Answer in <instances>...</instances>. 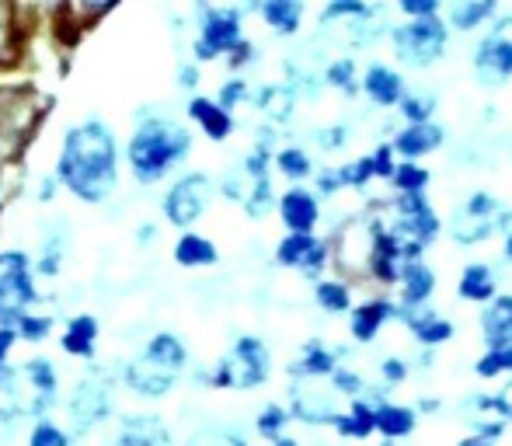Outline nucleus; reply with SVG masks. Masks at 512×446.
I'll return each mask as SVG.
<instances>
[{"label":"nucleus","mask_w":512,"mask_h":446,"mask_svg":"<svg viewBox=\"0 0 512 446\" xmlns=\"http://www.w3.org/2000/svg\"><path fill=\"white\" fill-rule=\"evenodd\" d=\"M276 171L283 178H290L293 185H304L314 175V161L304 147H279L276 150Z\"/></svg>","instance_id":"obj_36"},{"label":"nucleus","mask_w":512,"mask_h":446,"mask_svg":"<svg viewBox=\"0 0 512 446\" xmlns=\"http://www.w3.org/2000/svg\"><path fill=\"white\" fill-rule=\"evenodd\" d=\"M189 119L196 122L199 129H203L206 133V140H213V143H223L227 140L230 133H234V115H230L227 109H220V105H216V98H206V95H196L189 102Z\"/></svg>","instance_id":"obj_23"},{"label":"nucleus","mask_w":512,"mask_h":446,"mask_svg":"<svg viewBox=\"0 0 512 446\" xmlns=\"http://www.w3.org/2000/svg\"><path fill=\"white\" fill-rule=\"evenodd\" d=\"M495 18H499V7L492 0H457V4L446 7V25L457 28V32H478Z\"/></svg>","instance_id":"obj_28"},{"label":"nucleus","mask_w":512,"mask_h":446,"mask_svg":"<svg viewBox=\"0 0 512 446\" xmlns=\"http://www.w3.org/2000/svg\"><path fill=\"white\" fill-rule=\"evenodd\" d=\"M408 373H411V366H408V359H405V356H387V359H380V377H384V384H387V387L405 384Z\"/></svg>","instance_id":"obj_46"},{"label":"nucleus","mask_w":512,"mask_h":446,"mask_svg":"<svg viewBox=\"0 0 512 446\" xmlns=\"http://www.w3.org/2000/svg\"><path fill=\"white\" fill-rule=\"evenodd\" d=\"M443 143H446L443 126H436V122H422V126L398 129V133H394V140H391V147H394V154H398V157L418 164V157L436 154Z\"/></svg>","instance_id":"obj_18"},{"label":"nucleus","mask_w":512,"mask_h":446,"mask_svg":"<svg viewBox=\"0 0 512 446\" xmlns=\"http://www.w3.org/2000/svg\"><path fill=\"white\" fill-rule=\"evenodd\" d=\"M18 384H25L28 387L25 394H32L28 415L46 419V412L56 405V398H60V373H56L53 359H46V356L28 359V363L18 370Z\"/></svg>","instance_id":"obj_11"},{"label":"nucleus","mask_w":512,"mask_h":446,"mask_svg":"<svg viewBox=\"0 0 512 446\" xmlns=\"http://www.w3.org/2000/svg\"><path fill=\"white\" fill-rule=\"evenodd\" d=\"M244 102H255V95H251V88H248V81H244V77H230V81L216 91V105H220V109H227L230 115H234L237 105H244Z\"/></svg>","instance_id":"obj_43"},{"label":"nucleus","mask_w":512,"mask_h":446,"mask_svg":"<svg viewBox=\"0 0 512 446\" xmlns=\"http://www.w3.org/2000/svg\"><path fill=\"white\" fill-rule=\"evenodd\" d=\"M293 419L307 422V426H331V422L338 419V408L335 401H331V391H321L317 387V380H300V384H293Z\"/></svg>","instance_id":"obj_14"},{"label":"nucleus","mask_w":512,"mask_h":446,"mask_svg":"<svg viewBox=\"0 0 512 446\" xmlns=\"http://www.w3.org/2000/svg\"><path fill=\"white\" fill-rule=\"evenodd\" d=\"M495 443H499V440H495V436H488V433H467L457 446H495Z\"/></svg>","instance_id":"obj_53"},{"label":"nucleus","mask_w":512,"mask_h":446,"mask_svg":"<svg viewBox=\"0 0 512 446\" xmlns=\"http://www.w3.org/2000/svg\"><path fill=\"white\" fill-rule=\"evenodd\" d=\"M342 175H338V168H324L314 175V192L317 196H335V192H342Z\"/></svg>","instance_id":"obj_48"},{"label":"nucleus","mask_w":512,"mask_h":446,"mask_svg":"<svg viewBox=\"0 0 512 446\" xmlns=\"http://www.w3.org/2000/svg\"><path fill=\"white\" fill-rule=\"evenodd\" d=\"M255 11L265 18V25L276 35H293L304 21V4L300 0H265V4H255Z\"/></svg>","instance_id":"obj_30"},{"label":"nucleus","mask_w":512,"mask_h":446,"mask_svg":"<svg viewBox=\"0 0 512 446\" xmlns=\"http://www.w3.org/2000/svg\"><path fill=\"white\" fill-rule=\"evenodd\" d=\"M429 182H432L429 168H422V164H415V161H401L398 171H394V178H391V185H394L398 196H425Z\"/></svg>","instance_id":"obj_37"},{"label":"nucleus","mask_w":512,"mask_h":446,"mask_svg":"<svg viewBox=\"0 0 512 446\" xmlns=\"http://www.w3.org/2000/svg\"><path fill=\"white\" fill-rule=\"evenodd\" d=\"M272 446H300L297 440H293V436H279V440L276 443H272Z\"/></svg>","instance_id":"obj_59"},{"label":"nucleus","mask_w":512,"mask_h":446,"mask_svg":"<svg viewBox=\"0 0 512 446\" xmlns=\"http://www.w3.org/2000/svg\"><path fill=\"white\" fill-rule=\"evenodd\" d=\"M276 262L283 269H293L300 276H307L310 283H321L324 265L331 262V248L328 241H321L317 234H286L276 244Z\"/></svg>","instance_id":"obj_10"},{"label":"nucleus","mask_w":512,"mask_h":446,"mask_svg":"<svg viewBox=\"0 0 512 446\" xmlns=\"http://www.w3.org/2000/svg\"><path fill=\"white\" fill-rule=\"evenodd\" d=\"M314 140L321 150H342L345 143H349V129L342 126V122H335V126H324V129H314Z\"/></svg>","instance_id":"obj_45"},{"label":"nucleus","mask_w":512,"mask_h":446,"mask_svg":"<svg viewBox=\"0 0 512 446\" xmlns=\"http://www.w3.org/2000/svg\"><path fill=\"white\" fill-rule=\"evenodd\" d=\"M244 14L241 7H213L199 4V35L192 42L196 63H213L230 56L244 42Z\"/></svg>","instance_id":"obj_7"},{"label":"nucleus","mask_w":512,"mask_h":446,"mask_svg":"<svg viewBox=\"0 0 512 446\" xmlns=\"http://www.w3.org/2000/svg\"><path fill=\"white\" fill-rule=\"evenodd\" d=\"M324 84L342 91V95L363 91V77H359V70H356V60H352V56H335V60L324 67Z\"/></svg>","instance_id":"obj_34"},{"label":"nucleus","mask_w":512,"mask_h":446,"mask_svg":"<svg viewBox=\"0 0 512 446\" xmlns=\"http://www.w3.org/2000/svg\"><path fill=\"white\" fill-rule=\"evenodd\" d=\"M401 14L408 21H418V18H439L443 14V4L439 0H401Z\"/></svg>","instance_id":"obj_47"},{"label":"nucleus","mask_w":512,"mask_h":446,"mask_svg":"<svg viewBox=\"0 0 512 446\" xmlns=\"http://www.w3.org/2000/svg\"><path fill=\"white\" fill-rule=\"evenodd\" d=\"M331 391L335 394H342V398H352V401H359V398H366V380L359 377L352 366H338L335 370V377H331Z\"/></svg>","instance_id":"obj_42"},{"label":"nucleus","mask_w":512,"mask_h":446,"mask_svg":"<svg viewBox=\"0 0 512 446\" xmlns=\"http://www.w3.org/2000/svg\"><path fill=\"white\" fill-rule=\"evenodd\" d=\"M331 429H335L342 440H370V436L377 433V405H370L366 398L352 401L345 412H338Z\"/></svg>","instance_id":"obj_25"},{"label":"nucleus","mask_w":512,"mask_h":446,"mask_svg":"<svg viewBox=\"0 0 512 446\" xmlns=\"http://www.w3.org/2000/svg\"><path fill=\"white\" fill-rule=\"evenodd\" d=\"M241 206H244V213L255 217V220H262V217H269L272 210H279V196H276V185H272V175L255 178V182L248 185V196H244Z\"/></svg>","instance_id":"obj_35"},{"label":"nucleus","mask_w":512,"mask_h":446,"mask_svg":"<svg viewBox=\"0 0 512 446\" xmlns=\"http://www.w3.org/2000/svg\"><path fill=\"white\" fill-rule=\"evenodd\" d=\"M98 335H102V325H98L95 314H74L60 335V349L74 359H95Z\"/></svg>","instance_id":"obj_21"},{"label":"nucleus","mask_w":512,"mask_h":446,"mask_svg":"<svg viewBox=\"0 0 512 446\" xmlns=\"http://www.w3.org/2000/svg\"><path fill=\"white\" fill-rule=\"evenodd\" d=\"M175 262L182 269H209V265L220 262V251H216V244L209 237L196 234V230H185L175 241Z\"/></svg>","instance_id":"obj_29"},{"label":"nucleus","mask_w":512,"mask_h":446,"mask_svg":"<svg viewBox=\"0 0 512 446\" xmlns=\"http://www.w3.org/2000/svg\"><path fill=\"white\" fill-rule=\"evenodd\" d=\"M495 234H512V210H506L492 192H471L450 217V237L464 248H474Z\"/></svg>","instance_id":"obj_5"},{"label":"nucleus","mask_w":512,"mask_h":446,"mask_svg":"<svg viewBox=\"0 0 512 446\" xmlns=\"http://www.w3.org/2000/svg\"><path fill=\"white\" fill-rule=\"evenodd\" d=\"M255 105L272 122H286L293 115V105H297V88L293 84H265L255 95Z\"/></svg>","instance_id":"obj_32"},{"label":"nucleus","mask_w":512,"mask_h":446,"mask_svg":"<svg viewBox=\"0 0 512 446\" xmlns=\"http://www.w3.org/2000/svg\"><path fill=\"white\" fill-rule=\"evenodd\" d=\"M14 419H18V412H14V408H0V440H7V436H11Z\"/></svg>","instance_id":"obj_54"},{"label":"nucleus","mask_w":512,"mask_h":446,"mask_svg":"<svg viewBox=\"0 0 512 446\" xmlns=\"http://www.w3.org/2000/svg\"><path fill=\"white\" fill-rule=\"evenodd\" d=\"M251 63H255V46H251V42L244 39L241 46H237L234 53H230V67L241 70V67H251Z\"/></svg>","instance_id":"obj_51"},{"label":"nucleus","mask_w":512,"mask_h":446,"mask_svg":"<svg viewBox=\"0 0 512 446\" xmlns=\"http://www.w3.org/2000/svg\"><path fill=\"white\" fill-rule=\"evenodd\" d=\"M209 199H213V178L203 175V171H192V175H182L171 185L161 210L171 227L189 230L209 210Z\"/></svg>","instance_id":"obj_9"},{"label":"nucleus","mask_w":512,"mask_h":446,"mask_svg":"<svg viewBox=\"0 0 512 446\" xmlns=\"http://www.w3.org/2000/svg\"><path fill=\"white\" fill-rule=\"evenodd\" d=\"M28 446H70V436L53 419H39L28 433Z\"/></svg>","instance_id":"obj_44"},{"label":"nucleus","mask_w":512,"mask_h":446,"mask_svg":"<svg viewBox=\"0 0 512 446\" xmlns=\"http://www.w3.org/2000/svg\"><path fill=\"white\" fill-rule=\"evenodd\" d=\"M39 304L32 258L18 248L0 251V328H18Z\"/></svg>","instance_id":"obj_4"},{"label":"nucleus","mask_w":512,"mask_h":446,"mask_svg":"<svg viewBox=\"0 0 512 446\" xmlns=\"http://www.w3.org/2000/svg\"><path fill=\"white\" fill-rule=\"evenodd\" d=\"M439 408H443V401H436V398H422V401H418V408H415V412H425V415H436V412H439Z\"/></svg>","instance_id":"obj_56"},{"label":"nucleus","mask_w":512,"mask_h":446,"mask_svg":"<svg viewBox=\"0 0 512 446\" xmlns=\"http://www.w3.org/2000/svg\"><path fill=\"white\" fill-rule=\"evenodd\" d=\"M192 150V133L171 115L140 112L133 140L126 147L129 171L140 185H154L178 168Z\"/></svg>","instance_id":"obj_2"},{"label":"nucleus","mask_w":512,"mask_h":446,"mask_svg":"<svg viewBox=\"0 0 512 446\" xmlns=\"http://www.w3.org/2000/svg\"><path fill=\"white\" fill-rule=\"evenodd\" d=\"M56 178L63 189L74 192L81 203H105L119 185V143L115 133L98 119L67 129L56 161Z\"/></svg>","instance_id":"obj_1"},{"label":"nucleus","mask_w":512,"mask_h":446,"mask_svg":"<svg viewBox=\"0 0 512 446\" xmlns=\"http://www.w3.org/2000/svg\"><path fill=\"white\" fill-rule=\"evenodd\" d=\"M363 95L380 109H401V102L408 98V84L401 70L387 67V63H370L363 74Z\"/></svg>","instance_id":"obj_15"},{"label":"nucleus","mask_w":512,"mask_h":446,"mask_svg":"<svg viewBox=\"0 0 512 446\" xmlns=\"http://www.w3.org/2000/svg\"><path fill=\"white\" fill-rule=\"evenodd\" d=\"M457 297L467 300V304H492L499 297V272L492 269L488 262H471L464 272H460V283H457Z\"/></svg>","instance_id":"obj_20"},{"label":"nucleus","mask_w":512,"mask_h":446,"mask_svg":"<svg viewBox=\"0 0 512 446\" xmlns=\"http://www.w3.org/2000/svg\"><path fill=\"white\" fill-rule=\"evenodd\" d=\"M474 373L481 380H495V377L512 380V345H506V349H485V356L474 363Z\"/></svg>","instance_id":"obj_40"},{"label":"nucleus","mask_w":512,"mask_h":446,"mask_svg":"<svg viewBox=\"0 0 512 446\" xmlns=\"http://www.w3.org/2000/svg\"><path fill=\"white\" fill-rule=\"evenodd\" d=\"M398 321L408 328L411 335H415V342L422 345V349H439V345H446L453 335H457V325H453L446 314H439L432 304H425V307H401Z\"/></svg>","instance_id":"obj_13"},{"label":"nucleus","mask_w":512,"mask_h":446,"mask_svg":"<svg viewBox=\"0 0 512 446\" xmlns=\"http://www.w3.org/2000/svg\"><path fill=\"white\" fill-rule=\"evenodd\" d=\"M53 328H56V318L53 314H28V318H21V325H18V335H21V342H32V345H39V342H46L49 335H53Z\"/></svg>","instance_id":"obj_41"},{"label":"nucleus","mask_w":512,"mask_h":446,"mask_svg":"<svg viewBox=\"0 0 512 446\" xmlns=\"http://www.w3.org/2000/svg\"><path fill=\"white\" fill-rule=\"evenodd\" d=\"M432 112H436V91H408V98L401 102L398 115L405 119V126H422V122H432Z\"/></svg>","instance_id":"obj_38"},{"label":"nucleus","mask_w":512,"mask_h":446,"mask_svg":"<svg viewBox=\"0 0 512 446\" xmlns=\"http://www.w3.org/2000/svg\"><path fill=\"white\" fill-rule=\"evenodd\" d=\"M7 28H11V11H7V7H0V35H4Z\"/></svg>","instance_id":"obj_57"},{"label":"nucleus","mask_w":512,"mask_h":446,"mask_svg":"<svg viewBox=\"0 0 512 446\" xmlns=\"http://www.w3.org/2000/svg\"><path fill=\"white\" fill-rule=\"evenodd\" d=\"M418 429V412L398 401H380L377 405V433L384 436V443H398L408 440Z\"/></svg>","instance_id":"obj_26"},{"label":"nucleus","mask_w":512,"mask_h":446,"mask_svg":"<svg viewBox=\"0 0 512 446\" xmlns=\"http://www.w3.org/2000/svg\"><path fill=\"white\" fill-rule=\"evenodd\" d=\"M439 279H436V269L429 262H408L401 269V279H398V304L401 307H425L436 293Z\"/></svg>","instance_id":"obj_19"},{"label":"nucleus","mask_w":512,"mask_h":446,"mask_svg":"<svg viewBox=\"0 0 512 446\" xmlns=\"http://www.w3.org/2000/svg\"><path fill=\"white\" fill-rule=\"evenodd\" d=\"M290 422H293V412L286 405H265L255 419V429H258V436L276 443L279 436H286V426H290Z\"/></svg>","instance_id":"obj_39"},{"label":"nucleus","mask_w":512,"mask_h":446,"mask_svg":"<svg viewBox=\"0 0 512 446\" xmlns=\"http://www.w3.org/2000/svg\"><path fill=\"white\" fill-rule=\"evenodd\" d=\"M56 185H60V178H56V171H53V175H49V178H42V185H39V199H42V203H49V199H53Z\"/></svg>","instance_id":"obj_55"},{"label":"nucleus","mask_w":512,"mask_h":446,"mask_svg":"<svg viewBox=\"0 0 512 446\" xmlns=\"http://www.w3.org/2000/svg\"><path fill=\"white\" fill-rule=\"evenodd\" d=\"M279 220L286 234H314L321 223V196L307 185H290L279 196Z\"/></svg>","instance_id":"obj_12"},{"label":"nucleus","mask_w":512,"mask_h":446,"mask_svg":"<svg viewBox=\"0 0 512 446\" xmlns=\"http://www.w3.org/2000/svg\"><path fill=\"white\" fill-rule=\"evenodd\" d=\"M272 373V356L269 345L258 335H241L230 352L213 366L209 373V384L223 387V391H255L269 380Z\"/></svg>","instance_id":"obj_3"},{"label":"nucleus","mask_w":512,"mask_h":446,"mask_svg":"<svg viewBox=\"0 0 512 446\" xmlns=\"http://www.w3.org/2000/svg\"><path fill=\"white\" fill-rule=\"evenodd\" d=\"M446 42H450V25L443 18H418L401 21L391 28V46L405 67L425 70L432 63L443 60Z\"/></svg>","instance_id":"obj_6"},{"label":"nucleus","mask_w":512,"mask_h":446,"mask_svg":"<svg viewBox=\"0 0 512 446\" xmlns=\"http://www.w3.org/2000/svg\"><path fill=\"white\" fill-rule=\"evenodd\" d=\"M178 84H182V88H199V67L196 63H189V67L178 70Z\"/></svg>","instance_id":"obj_52"},{"label":"nucleus","mask_w":512,"mask_h":446,"mask_svg":"<svg viewBox=\"0 0 512 446\" xmlns=\"http://www.w3.org/2000/svg\"><path fill=\"white\" fill-rule=\"evenodd\" d=\"M314 304L324 314H352V286L345 279H321L314 283Z\"/></svg>","instance_id":"obj_33"},{"label":"nucleus","mask_w":512,"mask_h":446,"mask_svg":"<svg viewBox=\"0 0 512 446\" xmlns=\"http://www.w3.org/2000/svg\"><path fill=\"white\" fill-rule=\"evenodd\" d=\"M115 446H168V433L154 415H133V419L122 422Z\"/></svg>","instance_id":"obj_31"},{"label":"nucleus","mask_w":512,"mask_h":446,"mask_svg":"<svg viewBox=\"0 0 512 446\" xmlns=\"http://www.w3.org/2000/svg\"><path fill=\"white\" fill-rule=\"evenodd\" d=\"M478 332L488 349H506V345H512V293H499L492 304L481 307Z\"/></svg>","instance_id":"obj_17"},{"label":"nucleus","mask_w":512,"mask_h":446,"mask_svg":"<svg viewBox=\"0 0 512 446\" xmlns=\"http://www.w3.org/2000/svg\"><path fill=\"white\" fill-rule=\"evenodd\" d=\"M18 328H0V370L7 366V359H11L14 345H18Z\"/></svg>","instance_id":"obj_50"},{"label":"nucleus","mask_w":512,"mask_h":446,"mask_svg":"<svg viewBox=\"0 0 512 446\" xmlns=\"http://www.w3.org/2000/svg\"><path fill=\"white\" fill-rule=\"evenodd\" d=\"M474 77L481 88H502L512 77V14H499L474 46Z\"/></svg>","instance_id":"obj_8"},{"label":"nucleus","mask_w":512,"mask_h":446,"mask_svg":"<svg viewBox=\"0 0 512 446\" xmlns=\"http://www.w3.org/2000/svg\"><path fill=\"white\" fill-rule=\"evenodd\" d=\"M398 300H387V297H370L363 300V304L352 307L349 314V335L356 338V342H373L380 332H384L387 321L398 318Z\"/></svg>","instance_id":"obj_16"},{"label":"nucleus","mask_w":512,"mask_h":446,"mask_svg":"<svg viewBox=\"0 0 512 446\" xmlns=\"http://www.w3.org/2000/svg\"><path fill=\"white\" fill-rule=\"evenodd\" d=\"M178 377H171V373L157 370L154 363H147V359H133V363L126 366V384L133 387L136 394H143V398H161V394H168L171 387H175Z\"/></svg>","instance_id":"obj_27"},{"label":"nucleus","mask_w":512,"mask_h":446,"mask_svg":"<svg viewBox=\"0 0 512 446\" xmlns=\"http://www.w3.org/2000/svg\"><path fill=\"white\" fill-rule=\"evenodd\" d=\"M60 262H63L60 244H49L46 255H42V262H39V272L42 276H56V272H60Z\"/></svg>","instance_id":"obj_49"},{"label":"nucleus","mask_w":512,"mask_h":446,"mask_svg":"<svg viewBox=\"0 0 512 446\" xmlns=\"http://www.w3.org/2000/svg\"><path fill=\"white\" fill-rule=\"evenodd\" d=\"M502 258L512 265V234H506V244H502Z\"/></svg>","instance_id":"obj_58"},{"label":"nucleus","mask_w":512,"mask_h":446,"mask_svg":"<svg viewBox=\"0 0 512 446\" xmlns=\"http://www.w3.org/2000/svg\"><path fill=\"white\" fill-rule=\"evenodd\" d=\"M143 359H147V363H154L157 370L178 377V373L185 370V363H189V349H185V342L178 335L157 332L147 345H143Z\"/></svg>","instance_id":"obj_24"},{"label":"nucleus","mask_w":512,"mask_h":446,"mask_svg":"<svg viewBox=\"0 0 512 446\" xmlns=\"http://www.w3.org/2000/svg\"><path fill=\"white\" fill-rule=\"evenodd\" d=\"M338 366H342L338 363V352L331 345H324L321 338H310L304 349H300L297 363L290 366V373L300 380H331Z\"/></svg>","instance_id":"obj_22"}]
</instances>
